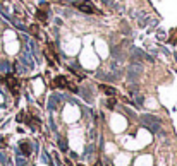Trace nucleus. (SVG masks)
<instances>
[{
	"mask_svg": "<svg viewBox=\"0 0 177 166\" xmlns=\"http://www.w3.org/2000/svg\"><path fill=\"white\" fill-rule=\"evenodd\" d=\"M7 86H9V89H10L14 94L19 93V82H17L12 75H7Z\"/></svg>",
	"mask_w": 177,
	"mask_h": 166,
	"instance_id": "nucleus-1",
	"label": "nucleus"
},
{
	"mask_svg": "<svg viewBox=\"0 0 177 166\" xmlns=\"http://www.w3.org/2000/svg\"><path fill=\"white\" fill-rule=\"evenodd\" d=\"M76 7H77L79 10H84V12H88V14H93V12H96V9H95V7H91V5H86V3H76Z\"/></svg>",
	"mask_w": 177,
	"mask_h": 166,
	"instance_id": "nucleus-2",
	"label": "nucleus"
},
{
	"mask_svg": "<svg viewBox=\"0 0 177 166\" xmlns=\"http://www.w3.org/2000/svg\"><path fill=\"white\" fill-rule=\"evenodd\" d=\"M103 91H105L107 94H110V96L115 94V89H114V87H108V86H103Z\"/></svg>",
	"mask_w": 177,
	"mask_h": 166,
	"instance_id": "nucleus-3",
	"label": "nucleus"
},
{
	"mask_svg": "<svg viewBox=\"0 0 177 166\" xmlns=\"http://www.w3.org/2000/svg\"><path fill=\"white\" fill-rule=\"evenodd\" d=\"M38 17H40V21H45L46 19V14H45V10H38V14H36Z\"/></svg>",
	"mask_w": 177,
	"mask_h": 166,
	"instance_id": "nucleus-4",
	"label": "nucleus"
},
{
	"mask_svg": "<svg viewBox=\"0 0 177 166\" xmlns=\"http://www.w3.org/2000/svg\"><path fill=\"white\" fill-rule=\"evenodd\" d=\"M21 147H22V151H24V154H29V146H28V144H22Z\"/></svg>",
	"mask_w": 177,
	"mask_h": 166,
	"instance_id": "nucleus-5",
	"label": "nucleus"
},
{
	"mask_svg": "<svg viewBox=\"0 0 177 166\" xmlns=\"http://www.w3.org/2000/svg\"><path fill=\"white\" fill-rule=\"evenodd\" d=\"M0 81H3V77H0Z\"/></svg>",
	"mask_w": 177,
	"mask_h": 166,
	"instance_id": "nucleus-6",
	"label": "nucleus"
}]
</instances>
